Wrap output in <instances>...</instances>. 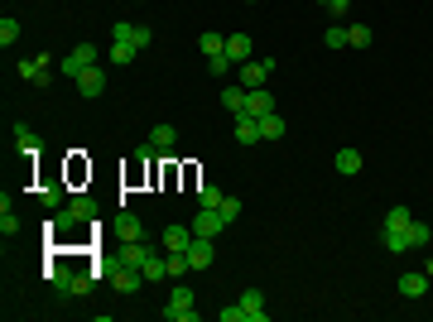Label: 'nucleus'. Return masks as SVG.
Segmentation results:
<instances>
[{"mask_svg":"<svg viewBox=\"0 0 433 322\" xmlns=\"http://www.w3.org/2000/svg\"><path fill=\"white\" fill-rule=\"evenodd\" d=\"M15 144H20L25 154H39V130H34V125H15Z\"/></svg>","mask_w":433,"mask_h":322,"instance_id":"b1692460","label":"nucleus"},{"mask_svg":"<svg viewBox=\"0 0 433 322\" xmlns=\"http://www.w3.org/2000/svg\"><path fill=\"white\" fill-rule=\"evenodd\" d=\"M145 279H150V284H159V279H169V265H164V255H150V260H145Z\"/></svg>","mask_w":433,"mask_h":322,"instance_id":"bb28decb","label":"nucleus"},{"mask_svg":"<svg viewBox=\"0 0 433 322\" xmlns=\"http://www.w3.org/2000/svg\"><path fill=\"white\" fill-rule=\"evenodd\" d=\"M68 212H73V221L82 226V221H92V216H97V202H92V197H82V192H78V197H68Z\"/></svg>","mask_w":433,"mask_h":322,"instance_id":"aec40b11","label":"nucleus"},{"mask_svg":"<svg viewBox=\"0 0 433 322\" xmlns=\"http://www.w3.org/2000/svg\"><path fill=\"white\" fill-rule=\"evenodd\" d=\"M424 294H429V274H424V269L400 274V298H424Z\"/></svg>","mask_w":433,"mask_h":322,"instance_id":"9d476101","label":"nucleus"},{"mask_svg":"<svg viewBox=\"0 0 433 322\" xmlns=\"http://www.w3.org/2000/svg\"><path fill=\"white\" fill-rule=\"evenodd\" d=\"M231 221L221 216V207H197V216H193V236H216V231H226Z\"/></svg>","mask_w":433,"mask_h":322,"instance_id":"7ed1b4c3","label":"nucleus"},{"mask_svg":"<svg viewBox=\"0 0 433 322\" xmlns=\"http://www.w3.org/2000/svg\"><path fill=\"white\" fill-rule=\"evenodd\" d=\"M188 245H193V226H164V250L188 255Z\"/></svg>","mask_w":433,"mask_h":322,"instance_id":"ddd939ff","label":"nucleus"},{"mask_svg":"<svg viewBox=\"0 0 433 322\" xmlns=\"http://www.w3.org/2000/svg\"><path fill=\"white\" fill-rule=\"evenodd\" d=\"M318 5H323V10H332V15H347V5H352V0H318Z\"/></svg>","mask_w":433,"mask_h":322,"instance_id":"ea45409f","label":"nucleus"},{"mask_svg":"<svg viewBox=\"0 0 433 322\" xmlns=\"http://www.w3.org/2000/svg\"><path fill=\"white\" fill-rule=\"evenodd\" d=\"M265 78H270V63H265V58H260V63H255V58H250V63H241V87H245V92L265 87Z\"/></svg>","mask_w":433,"mask_h":322,"instance_id":"1a4fd4ad","label":"nucleus"},{"mask_svg":"<svg viewBox=\"0 0 433 322\" xmlns=\"http://www.w3.org/2000/svg\"><path fill=\"white\" fill-rule=\"evenodd\" d=\"M429 241H433L429 221H409V245H429Z\"/></svg>","mask_w":433,"mask_h":322,"instance_id":"c756f323","label":"nucleus"},{"mask_svg":"<svg viewBox=\"0 0 433 322\" xmlns=\"http://www.w3.org/2000/svg\"><path fill=\"white\" fill-rule=\"evenodd\" d=\"M68 78H82L87 68H97V44H78V49H68L63 54V63H58Z\"/></svg>","mask_w":433,"mask_h":322,"instance_id":"f03ea898","label":"nucleus"},{"mask_svg":"<svg viewBox=\"0 0 433 322\" xmlns=\"http://www.w3.org/2000/svg\"><path fill=\"white\" fill-rule=\"evenodd\" d=\"M409 221H414V212H409V207H390V212H385V226H390V231H405Z\"/></svg>","mask_w":433,"mask_h":322,"instance_id":"cd10ccee","label":"nucleus"},{"mask_svg":"<svg viewBox=\"0 0 433 322\" xmlns=\"http://www.w3.org/2000/svg\"><path fill=\"white\" fill-rule=\"evenodd\" d=\"M15 39H20V20H10V15H5V20H0V44L10 49Z\"/></svg>","mask_w":433,"mask_h":322,"instance_id":"473e14b6","label":"nucleus"},{"mask_svg":"<svg viewBox=\"0 0 433 322\" xmlns=\"http://www.w3.org/2000/svg\"><path fill=\"white\" fill-rule=\"evenodd\" d=\"M111 284H116L121 294H140V284H150V279H145V269H135V265H116L111 269Z\"/></svg>","mask_w":433,"mask_h":322,"instance_id":"39448f33","label":"nucleus"},{"mask_svg":"<svg viewBox=\"0 0 433 322\" xmlns=\"http://www.w3.org/2000/svg\"><path fill=\"white\" fill-rule=\"evenodd\" d=\"M78 92L87 97V101H92V97H102V92H106V73H102V68H87V73L78 78Z\"/></svg>","mask_w":433,"mask_h":322,"instance_id":"f8f14e48","label":"nucleus"},{"mask_svg":"<svg viewBox=\"0 0 433 322\" xmlns=\"http://www.w3.org/2000/svg\"><path fill=\"white\" fill-rule=\"evenodd\" d=\"M154 44V29L150 25H135V49H150Z\"/></svg>","mask_w":433,"mask_h":322,"instance_id":"4c0bfd02","label":"nucleus"},{"mask_svg":"<svg viewBox=\"0 0 433 322\" xmlns=\"http://www.w3.org/2000/svg\"><path fill=\"white\" fill-rule=\"evenodd\" d=\"M34 197H39V207H44V212H49V207H63V188H58V183H44Z\"/></svg>","mask_w":433,"mask_h":322,"instance_id":"a878e982","label":"nucleus"},{"mask_svg":"<svg viewBox=\"0 0 433 322\" xmlns=\"http://www.w3.org/2000/svg\"><path fill=\"white\" fill-rule=\"evenodd\" d=\"M212 260H216L212 236H193V245H188V265H193V269H207Z\"/></svg>","mask_w":433,"mask_h":322,"instance_id":"6e6552de","label":"nucleus"},{"mask_svg":"<svg viewBox=\"0 0 433 322\" xmlns=\"http://www.w3.org/2000/svg\"><path fill=\"white\" fill-rule=\"evenodd\" d=\"M49 73H54V63H49V54L44 58H20V78L25 82H34V87H49Z\"/></svg>","mask_w":433,"mask_h":322,"instance_id":"20e7f679","label":"nucleus"},{"mask_svg":"<svg viewBox=\"0 0 433 322\" xmlns=\"http://www.w3.org/2000/svg\"><path fill=\"white\" fill-rule=\"evenodd\" d=\"M221 197H226L221 188H212V183H202V188H197V207H221Z\"/></svg>","mask_w":433,"mask_h":322,"instance_id":"7c9ffc66","label":"nucleus"},{"mask_svg":"<svg viewBox=\"0 0 433 322\" xmlns=\"http://www.w3.org/2000/svg\"><path fill=\"white\" fill-rule=\"evenodd\" d=\"M323 44H327V49H347V25H327L323 29Z\"/></svg>","mask_w":433,"mask_h":322,"instance_id":"c85d7f7f","label":"nucleus"},{"mask_svg":"<svg viewBox=\"0 0 433 322\" xmlns=\"http://www.w3.org/2000/svg\"><path fill=\"white\" fill-rule=\"evenodd\" d=\"M241 308H245V322H265V318H270V308H265V294H260V289H245Z\"/></svg>","mask_w":433,"mask_h":322,"instance_id":"9b49d317","label":"nucleus"},{"mask_svg":"<svg viewBox=\"0 0 433 322\" xmlns=\"http://www.w3.org/2000/svg\"><path fill=\"white\" fill-rule=\"evenodd\" d=\"M164 318H169V322H197V308H193V289H188V284H178V289L169 294Z\"/></svg>","mask_w":433,"mask_h":322,"instance_id":"f257e3e1","label":"nucleus"},{"mask_svg":"<svg viewBox=\"0 0 433 322\" xmlns=\"http://www.w3.org/2000/svg\"><path fill=\"white\" fill-rule=\"evenodd\" d=\"M221 322H245V308L236 303V308H221Z\"/></svg>","mask_w":433,"mask_h":322,"instance_id":"58836bf2","label":"nucleus"},{"mask_svg":"<svg viewBox=\"0 0 433 322\" xmlns=\"http://www.w3.org/2000/svg\"><path fill=\"white\" fill-rule=\"evenodd\" d=\"M221 216L236 221V216H241V197H221Z\"/></svg>","mask_w":433,"mask_h":322,"instance_id":"e433bc0d","label":"nucleus"},{"mask_svg":"<svg viewBox=\"0 0 433 322\" xmlns=\"http://www.w3.org/2000/svg\"><path fill=\"white\" fill-rule=\"evenodd\" d=\"M380 241H385L390 255H405V250H409V226H405V231H390V226H385V236H380Z\"/></svg>","mask_w":433,"mask_h":322,"instance_id":"5701e85b","label":"nucleus"},{"mask_svg":"<svg viewBox=\"0 0 433 322\" xmlns=\"http://www.w3.org/2000/svg\"><path fill=\"white\" fill-rule=\"evenodd\" d=\"M221 106L231 111V116H241L245 111V87H226V92H221Z\"/></svg>","mask_w":433,"mask_h":322,"instance_id":"393cba45","label":"nucleus"},{"mask_svg":"<svg viewBox=\"0 0 433 322\" xmlns=\"http://www.w3.org/2000/svg\"><path fill=\"white\" fill-rule=\"evenodd\" d=\"M135 39H116V44H111V63H121V68H126V63H135Z\"/></svg>","mask_w":433,"mask_h":322,"instance_id":"4be33fe9","label":"nucleus"},{"mask_svg":"<svg viewBox=\"0 0 433 322\" xmlns=\"http://www.w3.org/2000/svg\"><path fill=\"white\" fill-rule=\"evenodd\" d=\"M270 111H279V106H274V92H270V87L245 92V111H241V116H270Z\"/></svg>","mask_w":433,"mask_h":322,"instance_id":"423d86ee","label":"nucleus"},{"mask_svg":"<svg viewBox=\"0 0 433 322\" xmlns=\"http://www.w3.org/2000/svg\"><path fill=\"white\" fill-rule=\"evenodd\" d=\"M207 68H212V78H226V73H231L236 63H231L226 54H212V58H207Z\"/></svg>","mask_w":433,"mask_h":322,"instance_id":"f704fd0d","label":"nucleus"},{"mask_svg":"<svg viewBox=\"0 0 433 322\" xmlns=\"http://www.w3.org/2000/svg\"><path fill=\"white\" fill-rule=\"evenodd\" d=\"M73 226H78V221H73V212H68V207H63V212L54 216V231H58V236H68Z\"/></svg>","mask_w":433,"mask_h":322,"instance_id":"c9c22d12","label":"nucleus"},{"mask_svg":"<svg viewBox=\"0 0 433 322\" xmlns=\"http://www.w3.org/2000/svg\"><path fill=\"white\" fill-rule=\"evenodd\" d=\"M371 44H376L371 25H347V49H371Z\"/></svg>","mask_w":433,"mask_h":322,"instance_id":"412c9836","label":"nucleus"},{"mask_svg":"<svg viewBox=\"0 0 433 322\" xmlns=\"http://www.w3.org/2000/svg\"><path fill=\"white\" fill-rule=\"evenodd\" d=\"M226 58L241 68V63H250V34H226Z\"/></svg>","mask_w":433,"mask_h":322,"instance_id":"4468645a","label":"nucleus"},{"mask_svg":"<svg viewBox=\"0 0 433 322\" xmlns=\"http://www.w3.org/2000/svg\"><path fill=\"white\" fill-rule=\"evenodd\" d=\"M150 255H154V245H150V241H121V260H116V265H135L140 269Z\"/></svg>","mask_w":433,"mask_h":322,"instance_id":"0eeeda50","label":"nucleus"},{"mask_svg":"<svg viewBox=\"0 0 433 322\" xmlns=\"http://www.w3.org/2000/svg\"><path fill=\"white\" fill-rule=\"evenodd\" d=\"M332 163H337L342 178H352V173H361V163H366V159H361L356 149H337V159H332Z\"/></svg>","mask_w":433,"mask_h":322,"instance_id":"6ab92c4d","label":"nucleus"},{"mask_svg":"<svg viewBox=\"0 0 433 322\" xmlns=\"http://www.w3.org/2000/svg\"><path fill=\"white\" fill-rule=\"evenodd\" d=\"M255 120H260V140H284V130H289L279 111H270V116H255Z\"/></svg>","mask_w":433,"mask_h":322,"instance_id":"2eb2a0df","label":"nucleus"},{"mask_svg":"<svg viewBox=\"0 0 433 322\" xmlns=\"http://www.w3.org/2000/svg\"><path fill=\"white\" fill-rule=\"evenodd\" d=\"M116 231H121V241H145V231H140V216H135V212H121V216H116Z\"/></svg>","mask_w":433,"mask_h":322,"instance_id":"dca6fc26","label":"nucleus"},{"mask_svg":"<svg viewBox=\"0 0 433 322\" xmlns=\"http://www.w3.org/2000/svg\"><path fill=\"white\" fill-rule=\"evenodd\" d=\"M87 289H92V274H73V279H68V289H63V294H73V298H82V294H87Z\"/></svg>","mask_w":433,"mask_h":322,"instance_id":"72a5a7b5","label":"nucleus"},{"mask_svg":"<svg viewBox=\"0 0 433 322\" xmlns=\"http://www.w3.org/2000/svg\"><path fill=\"white\" fill-rule=\"evenodd\" d=\"M260 140V120L255 116H236V144H255Z\"/></svg>","mask_w":433,"mask_h":322,"instance_id":"f3484780","label":"nucleus"},{"mask_svg":"<svg viewBox=\"0 0 433 322\" xmlns=\"http://www.w3.org/2000/svg\"><path fill=\"white\" fill-rule=\"evenodd\" d=\"M150 144H154L159 154H169V149L178 144V130H173V125H154V130H150Z\"/></svg>","mask_w":433,"mask_h":322,"instance_id":"a211bd4d","label":"nucleus"},{"mask_svg":"<svg viewBox=\"0 0 433 322\" xmlns=\"http://www.w3.org/2000/svg\"><path fill=\"white\" fill-rule=\"evenodd\" d=\"M197 44H202V54H207V58H212V54H226V34H202Z\"/></svg>","mask_w":433,"mask_h":322,"instance_id":"2f4dec72","label":"nucleus"}]
</instances>
